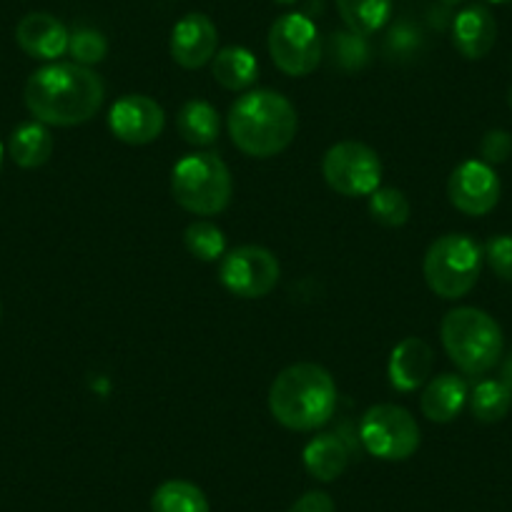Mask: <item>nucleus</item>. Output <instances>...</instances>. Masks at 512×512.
Wrapping results in <instances>:
<instances>
[{
  "label": "nucleus",
  "mask_w": 512,
  "mask_h": 512,
  "mask_svg": "<svg viewBox=\"0 0 512 512\" xmlns=\"http://www.w3.org/2000/svg\"><path fill=\"white\" fill-rule=\"evenodd\" d=\"M103 98V78L78 63H48L33 71L23 88V101L31 116L46 126L58 128L91 121L101 111Z\"/></svg>",
  "instance_id": "obj_1"
},
{
  "label": "nucleus",
  "mask_w": 512,
  "mask_h": 512,
  "mask_svg": "<svg viewBox=\"0 0 512 512\" xmlns=\"http://www.w3.org/2000/svg\"><path fill=\"white\" fill-rule=\"evenodd\" d=\"M226 126L241 154L251 159H272L289 149L297 136L299 118L287 96L269 88H256L236 98L226 116Z\"/></svg>",
  "instance_id": "obj_2"
},
{
  "label": "nucleus",
  "mask_w": 512,
  "mask_h": 512,
  "mask_svg": "<svg viewBox=\"0 0 512 512\" xmlns=\"http://www.w3.org/2000/svg\"><path fill=\"white\" fill-rule=\"evenodd\" d=\"M269 410L282 427L312 432L327 425L337 410V384L314 362L282 369L269 387Z\"/></svg>",
  "instance_id": "obj_3"
},
{
  "label": "nucleus",
  "mask_w": 512,
  "mask_h": 512,
  "mask_svg": "<svg viewBox=\"0 0 512 512\" xmlns=\"http://www.w3.org/2000/svg\"><path fill=\"white\" fill-rule=\"evenodd\" d=\"M442 347L457 369L470 377L487 374L502 357V329L477 307H457L440 324Z\"/></svg>",
  "instance_id": "obj_4"
},
{
  "label": "nucleus",
  "mask_w": 512,
  "mask_h": 512,
  "mask_svg": "<svg viewBox=\"0 0 512 512\" xmlns=\"http://www.w3.org/2000/svg\"><path fill=\"white\" fill-rule=\"evenodd\" d=\"M231 194V171L216 154H189L171 169V196L189 214H221L231 204Z\"/></svg>",
  "instance_id": "obj_5"
},
{
  "label": "nucleus",
  "mask_w": 512,
  "mask_h": 512,
  "mask_svg": "<svg viewBox=\"0 0 512 512\" xmlns=\"http://www.w3.org/2000/svg\"><path fill=\"white\" fill-rule=\"evenodd\" d=\"M482 246L467 234H445L430 244L422 262L425 282L437 297L462 299L475 289L482 272Z\"/></svg>",
  "instance_id": "obj_6"
},
{
  "label": "nucleus",
  "mask_w": 512,
  "mask_h": 512,
  "mask_svg": "<svg viewBox=\"0 0 512 512\" xmlns=\"http://www.w3.org/2000/svg\"><path fill=\"white\" fill-rule=\"evenodd\" d=\"M359 440L364 450L384 462L410 460L420 447V425L400 405L369 407L359 422Z\"/></svg>",
  "instance_id": "obj_7"
},
{
  "label": "nucleus",
  "mask_w": 512,
  "mask_h": 512,
  "mask_svg": "<svg viewBox=\"0 0 512 512\" xmlns=\"http://www.w3.org/2000/svg\"><path fill=\"white\" fill-rule=\"evenodd\" d=\"M269 56L274 66L292 78H304L322 63V36L304 13H284L269 28Z\"/></svg>",
  "instance_id": "obj_8"
},
{
  "label": "nucleus",
  "mask_w": 512,
  "mask_h": 512,
  "mask_svg": "<svg viewBox=\"0 0 512 512\" xmlns=\"http://www.w3.org/2000/svg\"><path fill=\"white\" fill-rule=\"evenodd\" d=\"M322 174L329 189L349 196H372L382 181V161L362 141H339L324 154Z\"/></svg>",
  "instance_id": "obj_9"
},
{
  "label": "nucleus",
  "mask_w": 512,
  "mask_h": 512,
  "mask_svg": "<svg viewBox=\"0 0 512 512\" xmlns=\"http://www.w3.org/2000/svg\"><path fill=\"white\" fill-rule=\"evenodd\" d=\"M279 259L264 246H236L221 256L219 282L239 299H262L279 284Z\"/></svg>",
  "instance_id": "obj_10"
},
{
  "label": "nucleus",
  "mask_w": 512,
  "mask_h": 512,
  "mask_svg": "<svg viewBox=\"0 0 512 512\" xmlns=\"http://www.w3.org/2000/svg\"><path fill=\"white\" fill-rule=\"evenodd\" d=\"M166 113L154 98L141 93L121 96L108 111V128L128 146H146L164 134Z\"/></svg>",
  "instance_id": "obj_11"
},
{
  "label": "nucleus",
  "mask_w": 512,
  "mask_h": 512,
  "mask_svg": "<svg viewBox=\"0 0 512 512\" xmlns=\"http://www.w3.org/2000/svg\"><path fill=\"white\" fill-rule=\"evenodd\" d=\"M447 196L462 214L485 216L500 201V179L485 161H462L447 181Z\"/></svg>",
  "instance_id": "obj_12"
},
{
  "label": "nucleus",
  "mask_w": 512,
  "mask_h": 512,
  "mask_svg": "<svg viewBox=\"0 0 512 512\" xmlns=\"http://www.w3.org/2000/svg\"><path fill=\"white\" fill-rule=\"evenodd\" d=\"M169 51L176 66L186 68V71L204 68L206 63L214 61L216 51H219V31H216L214 21L204 13H186L171 31Z\"/></svg>",
  "instance_id": "obj_13"
},
{
  "label": "nucleus",
  "mask_w": 512,
  "mask_h": 512,
  "mask_svg": "<svg viewBox=\"0 0 512 512\" xmlns=\"http://www.w3.org/2000/svg\"><path fill=\"white\" fill-rule=\"evenodd\" d=\"M68 28L51 13H28L16 26V43L36 61H58L68 51Z\"/></svg>",
  "instance_id": "obj_14"
},
{
  "label": "nucleus",
  "mask_w": 512,
  "mask_h": 512,
  "mask_svg": "<svg viewBox=\"0 0 512 512\" xmlns=\"http://www.w3.org/2000/svg\"><path fill=\"white\" fill-rule=\"evenodd\" d=\"M497 41V21L485 6H467L452 21V43L467 61H480Z\"/></svg>",
  "instance_id": "obj_15"
},
{
  "label": "nucleus",
  "mask_w": 512,
  "mask_h": 512,
  "mask_svg": "<svg viewBox=\"0 0 512 512\" xmlns=\"http://www.w3.org/2000/svg\"><path fill=\"white\" fill-rule=\"evenodd\" d=\"M432 347L420 337H407L392 349L390 382L400 392H415L432 372Z\"/></svg>",
  "instance_id": "obj_16"
},
{
  "label": "nucleus",
  "mask_w": 512,
  "mask_h": 512,
  "mask_svg": "<svg viewBox=\"0 0 512 512\" xmlns=\"http://www.w3.org/2000/svg\"><path fill=\"white\" fill-rule=\"evenodd\" d=\"M467 400L470 397H467L465 377L440 374V377H435L425 387V392L420 397V407L427 420L437 422V425H447V422H452L460 415Z\"/></svg>",
  "instance_id": "obj_17"
},
{
  "label": "nucleus",
  "mask_w": 512,
  "mask_h": 512,
  "mask_svg": "<svg viewBox=\"0 0 512 512\" xmlns=\"http://www.w3.org/2000/svg\"><path fill=\"white\" fill-rule=\"evenodd\" d=\"M211 73H214V81L226 91H246L259 78V61L249 48L226 46L216 51L214 61H211Z\"/></svg>",
  "instance_id": "obj_18"
},
{
  "label": "nucleus",
  "mask_w": 512,
  "mask_h": 512,
  "mask_svg": "<svg viewBox=\"0 0 512 512\" xmlns=\"http://www.w3.org/2000/svg\"><path fill=\"white\" fill-rule=\"evenodd\" d=\"M8 156L21 169H41L43 164H48L53 156V136L46 123H21L8 139Z\"/></svg>",
  "instance_id": "obj_19"
},
{
  "label": "nucleus",
  "mask_w": 512,
  "mask_h": 512,
  "mask_svg": "<svg viewBox=\"0 0 512 512\" xmlns=\"http://www.w3.org/2000/svg\"><path fill=\"white\" fill-rule=\"evenodd\" d=\"M304 467L309 475L319 482H332L342 477L349 465V450L342 437L337 435H317L304 447Z\"/></svg>",
  "instance_id": "obj_20"
},
{
  "label": "nucleus",
  "mask_w": 512,
  "mask_h": 512,
  "mask_svg": "<svg viewBox=\"0 0 512 512\" xmlns=\"http://www.w3.org/2000/svg\"><path fill=\"white\" fill-rule=\"evenodd\" d=\"M176 131L186 144L211 146L219 139V113L201 98L186 101L176 116Z\"/></svg>",
  "instance_id": "obj_21"
},
{
  "label": "nucleus",
  "mask_w": 512,
  "mask_h": 512,
  "mask_svg": "<svg viewBox=\"0 0 512 512\" xmlns=\"http://www.w3.org/2000/svg\"><path fill=\"white\" fill-rule=\"evenodd\" d=\"M344 26L357 36H372L392 18V0H334Z\"/></svg>",
  "instance_id": "obj_22"
},
{
  "label": "nucleus",
  "mask_w": 512,
  "mask_h": 512,
  "mask_svg": "<svg viewBox=\"0 0 512 512\" xmlns=\"http://www.w3.org/2000/svg\"><path fill=\"white\" fill-rule=\"evenodd\" d=\"M151 512H209V500L194 482L169 480L156 487Z\"/></svg>",
  "instance_id": "obj_23"
},
{
  "label": "nucleus",
  "mask_w": 512,
  "mask_h": 512,
  "mask_svg": "<svg viewBox=\"0 0 512 512\" xmlns=\"http://www.w3.org/2000/svg\"><path fill=\"white\" fill-rule=\"evenodd\" d=\"M512 407V392L507 390L505 382L497 379H482L470 395V410L477 422L492 425V422L505 420Z\"/></svg>",
  "instance_id": "obj_24"
},
{
  "label": "nucleus",
  "mask_w": 512,
  "mask_h": 512,
  "mask_svg": "<svg viewBox=\"0 0 512 512\" xmlns=\"http://www.w3.org/2000/svg\"><path fill=\"white\" fill-rule=\"evenodd\" d=\"M184 246L199 262H221L226 254V236L211 221H191L184 231Z\"/></svg>",
  "instance_id": "obj_25"
},
{
  "label": "nucleus",
  "mask_w": 512,
  "mask_h": 512,
  "mask_svg": "<svg viewBox=\"0 0 512 512\" xmlns=\"http://www.w3.org/2000/svg\"><path fill=\"white\" fill-rule=\"evenodd\" d=\"M369 216L379 226L397 229L410 221V201L400 189H377L369 196Z\"/></svg>",
  "instance_id": "obj_26"
},
{
  "label": "nucleus",
  "mask_w": 512,
  "mask_h": 512,
  "mask_svg": "<svg viewBox=\"0 0 512 512\" xmlns=\"http://www.w3.org/2000/svg\"><path fill=\"white\" fill-rule=\"evenodd\" d=\"M68 53L73 56V63L91 68L106 58L108 41L96 28H76L68 38Z\"/></svg>",
  "instance_id": "obj_27"
},
{
  "label": "nucleus",
  "mask_w": 512,
  "mask_h": 512,
  "mask_svg": "<svg viewBox=\"0 0 512 512\" xmlns=\"http://www.w3.org/2000/svg\"><path fill=\"white\" fill-rule=\"evenodd\" d=\"M485 259L490 264L492 272L497 274L505 282H512V236L510 234H500L492 236L485 246Z\"/></svg>",
  "instance_id": "obj_28"
},
{
  "label": "nucleus",
  "mask_w": 512,
  "mask_h": 512,
  "mask_svg": "<svg viewBox=\"0 0 512 512\" xmlns=\"http://www.w3.org/2000/svg\"><path fill=\"white\" fill-rule=\"evenodd\" d=\"M334 53L339 56V61L347 68H359L364 61H367V43H364V36H357V33H334L332 38Z\"/></svg>",
  "instance_id": "obj_29"
},
{
  "label": "nucleus",
  "mask_w": 512,
  "mask_h": 512,
  "mask_svg": "<svg viewBox=\"0 0 512 512\" xmlns=\"http://www.w3.org/2000/svg\"><path fill=\"white\" fill-rule=\"evenodd\" d=\"M480 154L485 159V164H502L512 154V136L507 131H502V128H492V131H487L482 136Z\"/></svg>",
  "instance_id": "obj_30"
},
{
  "label": "nucleus",
  "mask_w": 512,
  "mask_h": 512,
  "mask_svg": "<svg viewBox=\"0 0 512 512\" xmlns=\"http://www.w3.org/2000/svg\"><path fill=\"white\" fill-rule=\"evenodd\" d=\"M287 512H334V500L322 490H312L299 497Z\"/></svg>",
  "instance_id": "obj_31"
},
{
  "label": "nucleus",
  "mask_w": 512,
  "mask_h": 512,
  "mask_svg": "<svg viewBox=\"0 0 512 512\" xmlns=\"http://www.w3.org/2000/svg\"><path fill=\"white\" fill-rule=\"evenodd\" d=\"M502 382H505V384H507V390L512 392V357L507 359L505 369H502Z\"/></svg>",
  "instance_id": "obj_32"
},
{
  "label": "nucleus",
  "mask_w": 512,
  "mask_h": 512,
  "mask_svg": "<svg viewBox=\"0 0 512 512\" xmlns=\"http://www.w3.org/2000/svg\"><path fill=\"white\" fill-rule=\"evenodd\" d=\"M440 3L447 8H455V6H460V3H465V0H440Z\"/></svg>",
  "instance_id": "obj_33"
},
{
  "label": "nucleus",
  "mask_w": 512,
  "mask_h": 512,
  "mask_svg": "<svg viewBox=\"0 0 512 512\" xmlns=\"http://www.w3.org/2000/svg\"><path fill=\"white\" fill-rule=\"evenodd\" d=\"M279 6H292V3H297V0H277Z\"/></svg>",
  "instance_id": "obj_34"
},
{
  "label": "nucleus",
  "mask_w": 512,
  "mask_h": 512,
  "mask_svg": "<svg viewBox=\"0 0 512 512\" xmlns=\"http://www.w3.org/2000/svg\"><path fill=\"white\" fill-rule=\"evenodd\" d=\"M3 156H6V149H3V141H0V166H3Z\"/></svg>",
  "instance_id": "obj_35"
},
{
  "label": "nucleus",
  "mask_w": 512,
  "mask_h": 512,
  "mask_svg": "<svg viewBox=\"0 0 512 512\" xmlns=\"http://www.w3.org/2000/svg\"><path fill=\"white\" fill-rule=\"evenodd\" d=\"M487 3H497V6H502V3H512V0H487Z\"/></svg>",
  "instance_id": "obj_36"
}]
</instances>
